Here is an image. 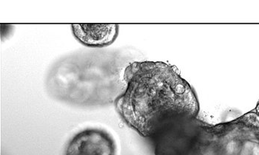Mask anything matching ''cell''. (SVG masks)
Listing matches in <instances>:
<instances>
[{"label": "cell", "instance_id": "cell-3", "mask_svg": "<svg viewBox=\"0 0 259 155\" xmlns=\"http://www.w3.org/2000/svg\"><path fill=\"white\" fill-rule=\"evenodd\" d=\"M258 113L210 125L201 121L199 133L185 155H258Z\"/></svg>", "mask_w": 259, "mask_h": 155}, {"label": "cell", "instance_id": "cell-2", "mask_svg": "<svg viewBox=\"0 0 259 155\" xmlns=\"http://www.w3.org/2000/svg\"><path fill=\"white\" fill-rule=\"evenodd\" d=\"M123 65L116 54L79 53L64 57L49 71L48 92L73 106L102 107L114 103L125 89Z\"/></svg>", "mask_w": 259, "mask_h": 155}, {"label": "cell", "instance_id": "cell-5", "mask_svg": "<svg viewBox=\"0 0 259 155\" xmlns=\"http://www.w3.org/2000/svg\"><path fill=\"white\" fill-rule=\"evenodd\" d=\"M71 30L75 39L90 48H104L111 45L119 36L116 24H74Z\"/></svg>", "mask_w": 259, "mask_h": 155}, {"label": "cell", "instance_id": "cell-4", "mask_svg": "<svg viewBox=\"0 0 259 155\" xmlns=\"http://www.w3.org/2000/svg\"><path fill=\"white\" fill-rule=\"evenodd\" d=\"M65 155H117V145L105 129L86 128L70 139Z\"/></svg>", "mask_w": 259, "mask_h": 155}, {"label": "cell", "instance_id": "cell-1", "mask_svg": "<svg viewBox=\"0 0 259 155\" xmlns=\"http://www.w3.org/2000/svg\"><path fill=\"white\" fill-rule=\"evenodd\" d=\"M124 92L114 101L118 114L137 133L152 138L182 120L197 118V95L177 69L163 62H134L123 74Z\"/></svg>", "mask_w": 259, "mask_h": 155}]
</instances>
